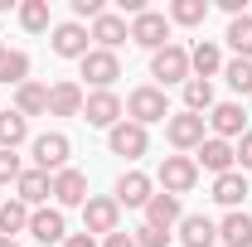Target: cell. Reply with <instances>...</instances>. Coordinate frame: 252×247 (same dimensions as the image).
I'll list each match as a JSON object with an SVG mask.
<instances>
[{"label":"cell","mask_w":252,"mask_h":247,"mask_svg":"<svg viewBox=\"0 0 252 247\" xmlns=\"http://www.w3.org/2000/svg\"><path fill=\"white\" fill-rule=\"evenodd\" d=\"M83 233H102V238L122 233V204L112 194H88V204H83Z\"/></svg>","instance_id":"obj_1"},{"label":"cell","mask_w":252,"mask_h":247,"mask_svg":"<svg viewBox=\"0 0 252 247\" xmlns=\"http://www.w3.org/2000/svg\"><path fill=\"white\" fill-rule=\"evenodd\" d=\"M151 78H160V93L170 83H189V49L185 44H165L151 54Z\"/></svg>","instance_id":"obj_2"},{"label":"cell","mask_w":252,"mask_h":247,"mask_svg":"<svg viewBox=\"0 0 252 247\" xmlns=\"http://www.w3.org/2000/svg\"><path fill=\"white\" fill-rule=\"evenodd\" d=\"M126 117L136 126H151V122H170V102H165V93L160 88H136V93L126 97Z\"/></svg>","instance_id":"obj_3"},{"label":"cell","mask_w":252,"mask_h":247,"mask_svg":"<svg viewBox=\"0 0 252 247\" xmlns=\"http://www.w3.org/2000/svg\"><path fill=\"white\" fill-rule=\"evenodd\" d=\"M34 170H44V175H59V170H68V136L63 131H44V136H34Z\"/></svg>","instance_id":"obj_4"},{"label":"cell","mask_w":252,"mask_h":247,"mask_svg":"<svg viewBox=\"0 0 252 247\" xmlns=\"http://www.w3.org/2000/svg\"><path fill=\"white\" fill-rule=\"evenodd\" d=\"M160 185H165V194H189V189L199 185V165H194V155H165L160 160Z\"/></svg>","instance_id":"obj_5"},{"label":"cell","mask_w":252,"mask_h":247,"mask_svg":"<svg viewBox=\"0 0 252 247\" xmlns=\"http://www.w3.org/2000/svg\"><path fill=\"white\" fill-rule=\"evenodd\" d=\"M165 141H170L175 151H199V146H204V117L175 112V117L165 122Z\"/></svg>","instance_id":"obj_6"},{"label":"cell","mask_w":252,"mask_h":247,"mask_svg":"<svg viewBox=\"0 0 252 247\" xmlns=\"http://www.w3.org/2000/svg\"><path fill=\"white\" fill-rule=\"evenodd\" d=\"M131 44H141V49H165L170 44V20L165 15H156V10H146V15H136L131 20Z\"/></svg>","instance_id":"obj_7"},{"label":"cell","mask_w":252,"mask_h":247,"mask_svg":"<svg viewBox=\"0 0 252 247\" xmlns=\"http://www.w3.org/2000/svg\"><path fill=\"white\" fill-rule=\"evenodd\" d=\"M83 78L93 83L97 93H112V83L122 78V59H117V54H107V49H93V54L83 59Z\"/></svg>","instance_id":"obj_8"},{"label":"cell","mask_w":252,"mask_h":247,"mask_svg":"<svg viewBox=\"0 0 252 247\" xmlns=\"http://www.w3.org/2000/svg\"><path fill=\"white\" fill-rule=\"evenodd\" d=\"M107 146H112V155L141 160V155H146V146H151V136H146V126H136V122H117L112 131H107Z\"/></svg>","instance_id":"obj_9"},{"label":"cell","mask_w":252,"mask_h":247,"mask_svg":"<svg viewBox=\"0 0 252 247\" xmlns=\"http://www.w3.org/2000/svg\"><path fill=\"white\" fill-rule=\"evenodd\" d=\"M88 39H93V34L83 30V25H78V20H68V25H54V54H59V59H88V54H93V44H88Z\"/></svg>","instance_id":"obj_10"},{"label":"cell","mask_w":252,"mask_h":247,"mask_svg":"<svg viewBox=\"0 0 252 247\" xmlns=\"http://www.w3.org/2000/svg\"><path fill=\"white\" fill-rule=\"evenodd\" d=\"M122 112H126V102L117 93H88V102H83V117H88V126H112L122 122Z\"/></svg>","instance_id":"obj_11"},{"label":"cell","mask_w":252,"mask_h":247,"mask_svg":"<svg viewBox=\"0 0 252 247\" xmlns=\"http://www.w3.org/2000/svg\"><path fill=\"white\" fill-rule=\"evenodd\" d=\"M194 165H199V170H214V180H219V175H228V170L238 165V155H233V146H228V141L204 136V146L194 151Z\"/></svg>","instance_id":"obj_12"},{"label":"cell","mask_w":252,"mask_h":247,"mask_svg":"<svg viewBox=\"0 0 252 247\" xmlns=\"http://www.w3.org/2000/svg\"><path fill=\"white\" fill-rule=\"evenodd\" d=\"M54 199H59V209H83L88 204V175L83 170H59L54 175Z\"/></svg>","instance_id":"obj_13"},{"label":"cell","mask_w":252,"mask_h":247,"mask_svg":"<svg viewBox=\"0 0 252 247\" xmlns=\"http://www.w3.org/2000/svg\"><path fill=\"white\" fill-rule=\"evenodd\" d=\"M209 126H214V136H219V141L248 136V112H243L238 102H214V112H209Z\"/></svg>","instance_id":"obj_14"},{"label":"cell","mask_w":252,"mask_h":247,"mask_svg":"<svg viewBox=\"0 0 252 247\" xmlns=\"http://www.w3.org/2000/svg\"><path fill=\"white\" fill-rule=\"evenodd\" d=\"M49 194H54V175H44V170H25L20 185H15V199H20L25 209H44Z\"/></svg>","instance_id":"obj_15"},{"label":"cell","mask_w":252,"mask_h":247,"mask_svg":"<svg viewBox=\"0 0 252 247\" xmlns=\"http://www.w3.org/2000/svg\"><path fill=\"white\" fill-rule=\"evenodd\" d=\"M30 233H34V243H44V247L63 243V238H68L63 209H34V214H30Z\"/></svg>","instance_id":"obj_16"},{"label":"cell","mask_w":252,"mask_h":247,"mask_svg":"<svg viewBox=\"0 0 252 247\" xmlns=\"http://www.w3.org/2000/svg\"><path fill=\"white\" fill-rule=\"evenodd\" d=\"M122 209H146L151 204V175H141V170H126L122 180H117V194H112Z\"/></svg>","instance_id":"obj_17"},{"label":"cell","mask_w":252,"mask_h":247,"mask_svg":"<svg viewBox=\"0 0 252 247\" xmlns=\"http://www.w3.org/2000/svg\"><path fill=\"white\" fill-rule=\"evenodd\" d=\"M93 39H97V49L117 54L126 39H131V25H126L122 15H97V20H93Z\"/></svg>","instance_id":"obj_18"},{"label":"cell","mask_w":252,"mask_h":247,"mask_svg":"<svg viewBox=\"0 0 252 247\" xmlns=\"http://www.w3.org/2000/svg\"><path fill=\"white\" fill-rule=\"evenodd\" d=\"M83 102H88V93L78 83H54L49 88V112L54 117H83Z\"/></svg>","instance_id":"obj_19"},{"label":"cell","mask_w":252,"mask_h":247,"mask_svg":"<svg viewBox=\"0 0 252 247\" xmlns=\"http://www.w3.org/2000/svg\"><path fill=\"white\" fill-rule=\"evenodd\" d=\"M180 218H185V209H180V199H175V194H151V204H146V223H151V228L170 233Z\"/></svg>","instance_id":"obj_20"},{"label":"cell","mask_w":252,"mask_h":247,"mask_svg":"<svg viewBox=\"0 0 252 247\" xmlns=\"http://www.w3.org/2000/svg\"><path fill=\"white\" fill-rule=\"evenodd\" d=\"M180 238H185V247H214L219 243V223L204 214H185L180 218Z\"/></svg>","instance_id":"obj_21"},{"label":"cell","mask_w":252,"mask_h":247,"mask_svg":"<svg viewBox=\"0 0 252 247\" xmlns=\"http://www.w3.org/2000/svg\"><path fill=\"white\" fill-rule=\"evenodd\" d=\"M219 243L223 247H252V218L243 209H233V214L219 223Z\"/></svg>","instance_id":"obj_22"},{"label":"cell","mask_w":252,"mask_h":247,"mask_svg":"<svg viewBox=\"0 0 252 247\" xmlns=\"http://www.w3.org/2000/svg\"><path fill=\"white\" fill-rule=\"evenodd\" d=\"M15 112L30 122V117H44L49 112V88L44 83H25V88H15Z\"/></svg>","instance_id":"obj_23"},{"label":"cell","mask_w":252,"mask_h":247,"mask_svg":"<svg viewBox=\"0 0 252 247\" xmlns=\"http://www.w3.org/2000/svg\"><path fill=\"white\" fill-rule=\"evenodd\" d=\"M248 194H252V189H248V180H243L238 170H228V175H219V180H214V199H219L228 214H233V209H238Z\"/></svg>","instance_id":"obj_24"},{"label":"cell","mask_w":252,"mask_h":247,"mask_svg":"<svg viewBox=\"0 0 252 247\" xmlns=\"http://www.w3.org/2000/svg\"><path fill=\"white\" fill-rule=\"evenodd\" d=\"M219 68H223L219 44H209V39H204V44H194V49H189V73H194V78H204V83H209Z\"/></svg>","instance_id":"obj_25"},{"label":"cell","mask_w":252,"mask_h":247,"mask_svg":"<svg viewBox=\"0 0 252 247\" xmlns=\"http://www.w3.org/2000/svg\"><path fill=\"white\" fill-rule=\"evenodd\" d=\"M0 83H5V88H25V83H30V54L5 49V59H0Z\"/></svg>","instance_id":"obj_26"},{"label":"cell","mask_w":252,"mask_h":247,"mask_svg":"<svg viewBox=\"0 0 252 247\" xmlns=\"http://www.w3.org/2000/svg\"><path fill=\"white\" fill-rule=\"evenodd\" d=\"M30 141V122L20 112H0V151H15Z\"/></svg>","instance_id":"obj_27"},{"label":"cell","mask_w":252,"mask_h":247,"mask_svg":"<svg viewBox=\"0 0 252 247\" xmlns=\"http://www.w3.org/2000/svg\"><path fill=\"white\" fill-rule=\"evenodd\" d=\"M185 112H194V117L214 112V83H204V78H189V83H185Z\"/></svg>","instance_id":"obj_28"},{"label":"cell","mask_w":252,"mask_h":247,"mask_svg":"<svg viewBox=\"0 0 252 247\" xmlns=\"http://www.w3.org/2000/svg\"><path fill=\"white\" fill-rule=\"evenodd\" d=\"M30 214H34V209H25L20 199L0 204V238H15V233H25V228H30Z\"/></svg>","instance_id":"obj_29"},{"label":"cell","mask_w":252,"mask_h":247,"mask_svg":"<svg viewBox=\"0 0 252 247\" xmlns=\"http://www.w3.org/2000/svg\"><path fill=\"white\" fill-rule=\"evenodd\" d=\"M233 49H238V59H252V15H238V20H228V34H223Z\"/></svg>","instance_id":"obj_30"},{"label":"cell","mask_w":252,"mask_h":247,"mask_svg":"<svg viewBox=\"0 0 252 247\" xmlns=\"http://www.w3.org/2000/svg\"><path fill=\"white\" fill-rule=\"evenodd\" d=\"M20 25L30 34H44L49 30V0H25V5H20Z\"/></svg>","instance_id":"obj_31"},{"label":"cell","mask_w":252,"mask_h":247,"mask_svg":"<svg viewBox=\"0 0 252 247\" xmlns=\"http://www.w3.org/2000/svg\"><path fill=\"white\" fill-rule=\"evenodd\" d=\"M223 78H228V88L233 93H252V59H233V63H223Z\"/></svg>","instance_id":"obj_32"},{"label":"cell","mask_w":252,"mask_h":247,"mask_svg":"<svg viewBox=\"0 0 252 247\" xmlns=\"http://www.w3.org/2000/svg\"><path fill=\"white\" fill-rule=\"evenodd\" d=\"M204 15H209V0H175L170 5L175 25H204Z\"/></svg>","instance_id":"obj_33"},{"label":"cell","mask_w":252,"mask_h":247,"mask_svg":"<svg viewBox=\"0 0 252 247\" xmlns=\"http://www.w3.org/2000/svg\"><path fill=\"white\" fill-rule=\"evenodd\" d=\"M131 238H136V247H170V238H175V233H160V228H151V223H141Z\"/></svg>","instance_id":"obj_34"},{"label":"cell","mask_w":252,"mask_h":247,"mask_svg":"<svg viewBox=\"0 0 252 247\" xmlns=\"http://www.w3.org/2000/svg\"><path fill=\"white\" fill-rule=\"evenodd\" d=\"M20 175H25L20 155H15V151H0V185H20Z\"/></svg>","instance_id":"obj_35"},{"label":"cell","mask_w":252,"mask_h":247,"mask_svg":"<svg viewBox=\"0 0 252 247\" xmlns=\"http://www.w3.org/2000/svg\"><path fill=\"white\" fill-rule=\"evenodd\" d=\"M73 15L78 20H97V15H107V5L102 0H73Z\"/></svg>","instance_id":"obj_36"},{"label":"cell","mask_w":252,"mask_h":247,"mask_svg":"<svg viewBox=\"0 0 252 247\" xmlns=\"http://www.w3.org/2000/svg\"><path fill=\"white\" fill-rule=\"evenodd\" d=\"M233 155H238V165H243V170H252V131H248V136H238Z\"/></svg>","instance_id":"obj_37"},{"label":"cell","mask_w":252,"mask_h":247,"mask_svg":"<svg viewBox=\"0 0 252 247\" xmlns=\"http://www.w3.org/2000/svg\"><path fill=\"white\" fill-rule=\"evenodd\" d=\"M63 247H97V238H93V233H68Z\"/></svg>","instance_id":"obj_38"},{"label":"cell","mask_w":252,"mask_h":247,"mask_svg":"<svg viewBox=\"0 0 252 247\" xmlns=\"http://www.w3.org/2000/svg\"><path fill=\"white\" fill-rule=\"evenodd\" d=\"M102 247H136L131 233H112V238H102Z\"/></svg>","instance_id":"obj_39"},{"label":"cell","mask_w":252,"mask_h":247,"mask_svg":"<svg viewBox=\"0 0 252 247\" xmlns=\"http://www.w3.org/2000/svg\"><path fill=\"white\" fill-rule=\"evenodd\" d=\"M0 247H20V243H15V238H0Z\"/></svg>","instance_id":"obj_40"},{"label":"cell","mask_w":252,"mask_h":247,"mask_svg":"<svg viewBox=\"0 0 252 247\" xmlns=\"http://www.w3.org/2000/svg\"><path fill=\"white\" fill-rule=\"evenodd\" d=\"M0 59H5V44H0Z\"/></svg>","instance_id":"obj_41"}]
</instances>
